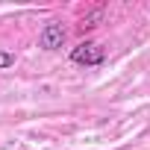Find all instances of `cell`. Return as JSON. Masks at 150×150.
Instances as JSON below:
<instances>
[{"instance_id":"4","label":"cell","mask_w":150,"mask_h":150,"mask_svg":"<svg viewBox=\"0 0 150 150\" xmlns=\"http://www.w3.org/2000/svg\"><path fill=\"white\" fill-rule=\"evenodd\" d=\"M100 18H103V9H97V12H91V15H86V18H83V27H94V24H97Z\"/></svg>"},{"instance_id":"1","label":"cell","mask_w":150,"mask_h":150,"mask_svg":"<svg viewBox=\"0 0 150 150\" xmlns=\"http://www.w3.org/2000/svg\"><path fill=\"white\" fill-rule=\"evenodd\" d=\"M71 62L74 65H86V68L103 65L106 62V47L100 41H80L77 47H71Z\"/></svg>"},{"instance_id":"2","label":"cell","mask_w":150,"mask_h":150,"mask_svg":"<svg viewBox=\"0 0 150 150\" xmlns=\"http://www.w3.org/2000/svg\"><path fill=\"white\" fill-rule=\"evenodd\" d=\"M65 44V27L56 24V21H47L41 30H38V47L44 50H59Z\"/></svg>"},{"instance_id":"3","label":"cell","mask_w":150,"mask_h":150,"mask_svg":"<svg viewBox=\"0 0 150 150\" xmlns=\"http://www.w3.org/2000/svg\"><path fill=\"white\" fill-rule=\"evenodd\" d=\"M12 65H15V53L0 50V71H6V68H12Z\"/></svg>"}]
</instances>
